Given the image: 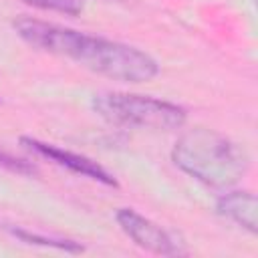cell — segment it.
<instances>
[{
	"label": "cell",
	"mask_w": 258,
	"mask_h": 258,
	"mask_svg": "<svg viewBox=\"0 0 258 258\" xmlns=\"http://www.w3.org/2000/svg\"><path fill=\"white\" fill-rule=\"evenodd\" d=\"M12 26L28 46L69 58L113 81L147 83L159 75V64L151 54L119 40L30 16L14 18Z\"/></svg>",
	"instance_id": "cell-1"
},
{
	"label": "cell",
	"mask_w": 258,
	"mask_h": 258,
	"mask_svg": "<svg viewBox=\"0 0 258 258\" xmlns=\"http://www.w3.org/2000/svg\"><path fill=\"white\" fill-rule=\"evenodd\" d=\"M171 161L196 181L222 189L236 185L250 167L242 145L208 127L183 131L173 143Z\"/></svg>",
	"instance_id": "cell-2"
},
{
	"label": "cell",
	"mask_w": 258,
	"mask_h": 258,
	"mask_svg": "<svg viewBox=\"0 0 258 258\" xmlns=\"http://www.w3.org/2000/svg\"><path fill=\"white\" fill-rule=\"evenodd\" d=\"M91 107L101 119L115 127L171 131L179 129L187 119L185 109L177 103L121 91H103L93 95Z\"/></svg>",
	"instance_id": "cell-3"
},
{
	"label": "cell",
	"mask_w": 258,
	"mask_h": 258,
	"mask_svg": "<svg viewBox=\"0 0 258 258\" xmlns=\"http://www.w3.org/2000/svg\"><path fill=\"white\" fill-rule=\"evenodd\" d=\"M115 220L119 228L125 232L127 238H131L139 248L159 254V256H181L185 254L183 242L157 222L145 218L133 208H121L115 214Z\"/></svg>",
	"instance_id": "cell-4"
},
{
	"label": "cell",
	"mask_w": 258,
	"mask_h": 258,
	"mask_svg": "<svg viewBox=\"0 0 258 258\" xmlns=\"http://www.w3.org/2000/svg\"><path fill=\"white\" fill-rule=\"evenodd\" d=\"M20 143L34 151L36 155L40 157H46L48 161L77 173V175H83V177H89L93 181H99L103 185H109V187H117V179L103 167L99 165L97 161H93L91 157L87 155H81V153H75V151H69V149H62V147H56L52 143H44L40 139H34V137H20Z\"/></svg>",
	"instance_id": "cell-5"
},
{
	"label": "cell",
	"mask_w": 258,
	"mask_h": 258,
	"mask_svg": "<svg viewBox=\"0 0 258 258\" xmlns=\"http://www.w3.org/2000/svg\"><path fill=\"white\" fill-rule=\"evenodd\" d=\"M216 212L224 220L236 224L238 228L250 234H256L258 230V200L252 191H244V189L226 191L224 196L218 198Z\"/></svg>",
	"instance_id": "cell-6"
},
{
	"label": "cell",
	"mask_w": 258,
	"mask_h": 258,
	"mask_svg": "<svg viewBox=\"0 0 258 258\" xmlns=\"http://www.w3.org/2000/svg\"><path fill=\"white\" fill-rule=\"evenodd\" d=\"M6 230L14 238H18L20 242H26V244H36V246H44V248H56V250L69 252V254H79V252L85 250V246L81 242H75V240L50 238V236H42V234H36V232L24 230V228H12V226H6Z\"/></svg>",
	"instance_id": "cell-7"
},
{
	"label": "cell",
	"mask_w": 258,
	"mask_h": 258,
	"mask_svg": "<svg viewBox=\"0 0 258 258\" xmlns=\"http://www.w3.org/2000/svg\"><path fill=\"white\" fill-rule=\"evenodd\" d=\"M24 2L34 8H40V10L60 12V14H69V16H77L85 4V0H24Z\"/></svg>",
	"instance_id": "cell-8"
},
{
	"label": "cell",
	"mask_w": 258,
	"mask_h": 258,
	"mask_svg": "<svg viewBox=\"0 0 258 258\" xmlns=\"http://www.w3.org/2000/svg\"><path fill=\"white\" fill-rule=\"evenodd\" d=\"M0 165L14 171V173H20V175H34L36 173V167L24 159H18V157H12L4 151H0Z\"/></svg>",
	"instance_id": "cell-9"
}]
</instances>
